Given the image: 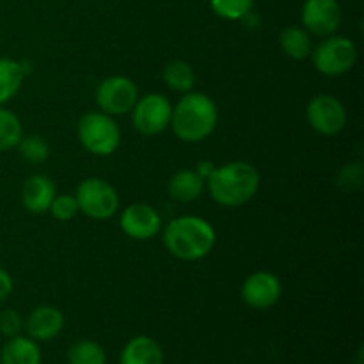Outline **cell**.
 I'll use <instances>...</instances> for the list:
<instances>
[{
    "label": "cell",
    "mask_w": 364,
    "mask_h": 364,
    "mask_svg": "<svg viewBox=\"0 0 364 364\" xmlns=\"http://www.w3.org/2000/svg\"><path fill=\"white\" fill-rule=\"evenodd\" d=\"M283 295V284L281 279L272 272L251 274L242 284V301L245 306L256 311H265L274 308Z\"/></svg>",
    "instance_id": "obj_10"
},
{
    "label": "cell",
    "mask_w": 364,
    "mask_h": 364,
    "mask_svg": "<svg viewBox=\"0 0 364 364\" xmlns=\"http://www.w3.org/2000/svg\"><path fill=\"white\" fill-rule=\"evenodd\" d=\"M301 18L306 31L327 38L340 28L341 7L338 0H306Z\"/></svg>",
    "instance_id": "obj_12"
},
{
    "label": "cell",
    "mask_w": 364,
    "mask_h": 364,
    "mask_svg": "<svg viewBox=\"0 0 364 364\" xmlns=\"http://www.w3.org/2000/svg\"><path fill=\"white\" fill-rule=\"evenodd\" d=\"M164 82H166L167 87L171 91H176V92H188L194 89L196 84V73L192 70V66L185 60H173V63L167 64L164 68Z\"/></svg>",
    "instance_id": "obj_20"
},
{
    "label": "cell",
    "mask_w": 364,
    "mask_h": 364,
    "mask_svg": "<svg viewBox=\"0 0 364 364\" xmlns=\"http://www.w3.org/2000/svg\"><path fill=\"white\" fill-rule=\"evenodd\" d=\"M48 212L60 223H68V220H71L78 213L77 199H75V196H55Z\"/></svg>",
    "instance_id": "obj_25"
},
{
    "label": "cell",
    "mask_w": 364,
    "mask_h": 364,
    "mask_svg": "<svg viewBox=\"0 0 364 364\" xmlns=\"http://www.w3.org/2000/svg\"><path fill=\"white\" fill-rule=\"evenodd\" d=\"M363 354H364V352H363V347H361V348H359V350H358V359H355V361H358V364H364Z\"/></svg>",
    "instance_id": "obj_30"
},
{
    "label": "cell",
    "mask_w": 364,
    "mask_h": 364,
    "mask_svg": "<svg viewBox=\"0 0 364 364\" xmlns=\"http://www.w3.org/2000/svg\"><path fill=\"white\" fill-rule=\"evenodd\" d=\"M18 151L21 159H25L31 164H43L50 156V146L39 135H23L18 142Z\"/></svg>",
    "instance_id": "obj_23"
},
{
    "label": "cell",
    "mask_w": 364,
    "mask_h": 364,
    "mask_svg": "<svg viewBox=\"0 0 364 364\" xmlns=\"http://www.w3.org/2000/svg\"><path fill=\"white\" fill-rule=\"evenodd\" d=\"M68 364H107V352L98 341L78 340L68 348Z\"/></svg>",
    "instance_id": "obj_21"
},
{
    "label": "cell",
    "mask_w": 364,
    "mask_h": 364,
    "mask_svg": "<svg viewBox=\"0 0 364 364\" xmlns=\"http://www.w3.org/2000/svg\"><path fill=\"white\" fill-rule=\"evenodd\" d=\"M217 166H213V162H208V160H203V162L198 164V167H196V173L199 174V176L203 178V180H208L210 174L213 173V169H215Z\"/></svg>",
    "instance_id": "obj_29"
},
{
    "label": "cell",
    "mask_w": 364,
    "mask_h": 364,
    "mask_svg": "<svg viewBox=\"0 0 364 364\" xmlns=\"http://www.w3.org/2000/svg\"><path fill=\"white\" fill-rule=\"evenodd\" d=\"M57 196L55 183L45 174H32L25 180L21 188V203L31 213L41 215L48 212L53 198Z\"/></svg>",
    "instance_id": "obj_14"
},
{
    "label": "cell",
    "mask_w": 364,
    "mask_h": 364,
    "mask_svg": "<svg viewBox=\"0 0 364 364\" xmlns=\"http://www.w3.org/2000/svg\"><path fill=\"white\" fill-rule=\"evenodd\" d=\"M23 318L16 309H4L0 313V334L6 338L20 336L23 331Z\"/></svg>",
    "instance_id": "obj_27"
},
{
    "label": "cell",
    "mask_w": 364,
    "mask_h": 364,
    "mask_svg": "<svg viewBox=\"0 0 364 364\" xmlns=\"http://www.w3.org/2000/svg\"><path fill=\"white\" fill-rule=\"evenodd\" d=\"M206 181L194 169H180L171 176L167 191L178 203H192L201 198Z\"/></svg>",
    "instance_id": "obj_17"
},
{
    "label": "cell",
    "mask_w": 364,
    "mask_h": 364,
    "mask_svg": "<svg viewBox=\"0 0 364 364\" xmlns=\"http://www.w3.org/2000/svg\"><path fill=\"white\" fill-rule=\"evenodd\" d=\"M119 226L132 240H149L162 230V217L146 203H134L123 210L119 217Z\"/></svg>",
    "instance_id": "obj_11"
},
{
    "label": "cell",
    "mask_w": 364,
    "mask_h": 364,
    "mask_svg": "<svg viewBox=\"0 0 364 364\" xmlns=\"http://www.w3.org/2000/svg\"><path fill=\"white\" fill-rule=\"evenodd\" d=\"M41 348L32 338H7L0 350V364H41Z\"/></svg>",
    "instance_id": "obj_16"
},
{
    "label": "cell",
    "mask_w": 364,
    "mask_h": 364,
    "mask_svg": "<svg viewBox=\"0 0 364 364\" xmlns=\"http://www.w3.org/2000/svg\"><path fill=\"white\" fill-rule=\"evenodd\" d=\"M139 100V89L132 78L114 75L105 78L96 89V103L100 110L109 116L130 114Z\"/></svg>",
    "instance_id": "obj_8"
},
{
    "label": "cell",
    "mask_w": 364,
    "mask_h": 364,
    "mask_svg": "<svg viewBox=\"0 0 364 364\" xmlns=\"http://www.w3.org/2000/svg\"><path fill=\"white\" fill-rule=\"evenodd\" d=\"M259 188V173L252 164L235 160L213 169L208 178V192L213 201L226 208L245 205Z\"/></svg>",
    "instance_id": "obj_3"
},
{
    "label": "cell",
    "mask_w": 364,
    "mask_h": 364,
    "mask_svg": "<svg viewBox=\"0 0 364 364\" xmlns=\"http://www.w3.org/2000/svg\"><path fill=\"white\" fill-rule=\"evenodd\" d=\"M210 6L219 18L235 21L251 13L255 0H210Z\"/></svg>",
    "instance_id": "obj_24"
},
{
    "label": "cell",
    "mask_w": 364,
    "mask_h": 364,
    "mask_svg": "<svg viewBox=\"0 0 364 364\" xmlns=\"http://www.w3.org/2000/svg\"><path fill=\"white\" fill-rule=\"evenodd\" d=\"M316 71L326 77H340L348 73L358 60V46L345 36H327L311 50Z\"/></svg>",
    "instance_id": "obj_5"
},
{
    "label": "cell",
    "mask_w": 364,
    "mask_h": 364,
    "mask_svg": "<svg viewBox=\"0 0 364 364\" xmlns=\"http://www.w3.org/2000/svg\"><path fill=\"white\" fill-rule=\"evenodd\" d=\"M217 123L219 110L215 102L205 92L188 91L173 107L169 127L181 142L196 144L208 139Z\"/></svg>",
    "instance_id": "obj_1"
},
{
    "label": "cell",
    "mask_w": 364,
    "mask_h": 364,
    "mask_svg": "<svg viewBox=\"0 0 364 364\" xmlns=\"http://www.w3.org/2000/svg\"><path fill=\"white\" fill-rule=\"evenodd\" d=\"M21 137H23V127L20 117L13 110L0 105V151L16 148Z\"/></svg>",
    "instance_id": "obj_22"
},
{
    "label": "cell",
    "mask_w": 364,
    "mask_h": 364,
    "mask_svg": "<svg viewBox=\"0 0 364 364\" xmlns=\"http://www.w3.org/2000/svg\"><path fill=\"white\" fill-rule=\"evenodd\" d=\"M281 50L294 60H304L311 55V38L302 27H287L279 36Z\"/></svg>",
    "instance_id": "obj_19"
},
{
    "label": "cell",
    "mask_w": 364,
    "mask_h": 364,
    "mask_svg": "<svg viewBox=\"0 0 364 364\" xmlns=\"http://www.w3.org/2000/svg\"><path fill=\"white\" fill-rule=\"evenodd\" d=\"M173 105L160 92L141 96L132 109V123L139 134L153 137L166 132L171 124Z\"/></svg>",
    "instance_id": "obj_7"
},
{
    "label": "cell",
    "mask_w": 364,
    "mask_h": 364,
    "mask_svg": "<svg viewBox=\"0 0 364 364\" xmlns=\"http://www.w3.org/2000/svg\"><path fill=\"white\" fill-rule=\"evenodd\" d=\"M25 71L20 60L0 57V105L11 102L21 89Z\"/></svg>",
    "instance_id": "obj_18"
},
{
    "label": "cell",
    "mask_w": 364,
    "mask_h": 364,
    "mask_svg": "<svg viewBox=\"0 0 364 364\" xmlns=\"http://www.w3.org/2000/svg\"><path fill=\"white\" fill-rule=\"evenodd\" d=\"M363 164L361 162H352L343 166V169L338 173V185L343 191H358L363 185Z\"/></svg>",
    "instance_id": "obj_26"
},
{
    "label": "cell",
    "mask_w": 364,
    "mask_h": 364,
    "mask_svg": "<svg viewBox=\"0 0 364 364\" xmlns=\"http://www.w3.org/2000/svg\"><path fill=\"white\" fill-rule=\"evenodd\" d=\"M215 240V230L203 217H176L164 230V245L171 256L181 262H198L206 258L212 252Z\"/></svg>",
    "instance_id": "obj_2"
},
{
    "label": "cell",
    "mask_w": 364,
    "mask_h": 364,
    "mask_svg": "<svg viewBox=\"0 0 364 364\" xmlns=\"http://www.w3.org/2000/svg\"><path fill=\"white\" fill-rule=\"evenodd\" d=\"M78 212L89 219L107 220L119 210V196L109 181L102 178H87L75 191Z\"/></svg>",
    "instance_id": "obj_6"
},
{
    "label": "cell",
    "mask_w": 364,
    "mask_h": 364,
    "mask_svg": "<svg viewBox=\"0 0 364 364\" xmlns=\"http://www.w3.org/2000/svg\"><path fill=\"white\" fill-rule=\"evenodd\" d=\"M13 277H11V274L7 272V270H4L2 267H0V302L6 301V299L13 294Z\"/></svg>",
    "instance_id": "obj_28"
},
{
    "label": "cell",
    "mask_w": 364,
    "mask_h": 364,
    "mask_svg": "<svg viewBox=\"0 0 364 364\" xmlns=\"http://www.w3.org/2000/svg\"><path fill=\"white\" fill-rule=\"evenodd\" d=\"M308 123L316 134L333 137L347 127V110L333 95H316L306 109Z\"/></svg>",
    "instance_id": "obj_9"
},
{
    "label": "cell",
    "mask_w": 364,
    "mask_h": 364,
    "mask_svg": "<svg viewBox=\"0 0 364 364\" xmlns=\"http://www.w3.org/2000/svg\"><path fill=\"white\" fill-rule=\"evenodd\" d=\"M119 364H164V350L149 336H135L123 347Z\"/></svg>",
    "instance_id": "obj_15"
},
{
    "label": "cell",
    "mask_w": 364,
    "mask_h": 364,
    "mask_svg": "<svg viewBox=\"0 0 364 364\" xmlns=\"http://www.w3.org/2000/svg\"><path fill=\"white\" fill-rule=\"evenodd\" d=\"M64 323H66V320H64L60 309H57L55 306L43 304L28 313L23 327L27 331L28 338L39 343V341L55 340L63 333Z\"/></svg>",
    "instance_id": "obj_13"
},
{
    "label": "cell",
    "mask_w": 364,
    "mask_h": 364,
    "mask_svg": "<svg viewBox=\"0 0 364 364\" xmlns=\"http://www.w3.org/2000/svg\"><path fill=\"white\" fill-rule=\"evenodd\" d=\"M78 139L89 153L109 156L121 144V130L112 116L105 112H87L78 121Z\"/></svg>",
    "instance_id": "obj_4"
}]
</instances>
